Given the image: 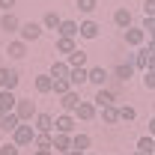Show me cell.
<instances>
[{
    "label": "cell",
    "instance_id": "6da1fadb",
    "mask_svg": "<svg viewBox=\"0 0 155 155\" xmlns=\"http://www.w3.org/2000/svg\"><path fill=\"white\" fill-rule=\"evenodd\" d=\"M33 140H36V125L33 122H21L12 131V143L15 146H33Z\"/></svg>",
    "mask_w": 155,
    "mask_h": 155
},
{
    "label": "cell",
    "instance_id": "7a4b0ae2",
    "mask_svg": "<svg viewBox=\"0 0 155 155\" xmlns=\"http://www.w3.org/2000/svg\"><path fill=\"white\" fill-rule=\"evenodd\" d=\"M15 114H18V119L21 122H33L36 119V101H30V98H18L15 101Z\"/></svg>",
    "mask_w": 155,
    "mask_h": 155
},
{
    "label": "cell",
    "instance_id": "3957f363",
    "mask_svg": "<svg viewBox=\"0 0 155 155\" xmlns=\"http://www.w3.org/2000/svg\"><path fill=\"white\" fill-rule=\"evenodd\" d=\"M75 125H78L75 114H60V116H54V131H57V134H75Z\"/></svg>",
    "mask_w": 155,
    "mask_h": 155
},
{
    "label": "cell",
    "instance_id": "277c9868",
    "mask_svg": "<svg viewBox=\"0 0 155 155\" xmlns=\"http://www.w3.org/2000/svg\"><path fill=\"white\" fill-rule=\"evenodd\" d=\"M42 30H45V27H42V21H24V24L18 27L21 39H24L27 45H30V42H36V39L42 36Z\"/></svg>",
    "mask_w": 155,
    "mask_h": 155
},
{
    "label": "cell",
    "instance_id": "5b68a950",
    "mask_svg": "<svg viewBox=\"0 0 155 155\" xmlns=\"http://www.w3.org/2000/svg\"><path fill=\"white\" fill-rule=\"evenodd\" d=\"M107 78H110V72H107L104 66H90V69H87V84H93L96 90L107 84Z\"/></svg>",
    "mask_w": 155,
    "mask_h": 155
},
{
    "label": "cell",
    "instance_id": "8992f818",
    "mask_svg": "<svg viewBox=\"0 0 155 155\" xmlns=\"http://www.w3.org/2000/svg\"><path fill=\"white\" fill-rule=\"evenodd\" d=\"M122 36H125V45H131V48H143L146 45V33L140 30V27H128V30H122Z\"/></svg>",
    "mask_w": 155,
    "mask_h": 155
},
{
    "label": "cell",
    "instance_id": "52a82bcc",
    "mask_svg": "<svg viewBox=\"0 0 155 155\" xmlns=\"http://www.w3.org/2000/svg\"><path fill=\"white\" fill-rule=\"evenodd\" d=\"M78 104H81V93H78V90H69V93L60 96V107H63V114H75Z\"/></svg>",
    "mask_w": 155,
    "mask_h": 155
},
{
    "label": "cell",
    "instance_id": "ba28073f",
    "mask_svg": "<svg viewBox=\"0 0 155 155\" xmlns=\"http://www.w3.org/2000/svg\"><path fill=\"white\" fill-rule=\"evenodd\" d=\"M98 116V107L93 104V101H84L81 98V104L75 107V119H84V122H90V119H96Z\"/></svg>",
    "mask_w": 155,
    "mask_h": 155
},
{
    "label": "cell",
    "instance_id": "9c48e42d",
    "mask_svg": "<svg viewBox=\"0 0 155 155\" xmlns=\"http://www.w3.org/2000/svg\"><path fill=\"white\" fill-rule=\"evenodd\" d=\"M98 21H93V18H84L81 24H78V36L81 39H98Z\"/></svg>",
    "mask_w": 155,
    "mask_h": 155
},
{
    "label": "cell",
    "instance_id": "30bf717a",
    "mask_svg": "<svg viewBox=\"0 0 155 155\" xmlns=\"http://www.w3.org/2000/svg\"><path fill=\"white\" fill-rule=\"evenodd\" d=\"M93 104H96L98 110H101V107H107V104H116V93H114V90H107V87H98Z\"/></svg>",
    "mask_w": 155,
    "mask_h": 155
},
{
    "label": "cell",
    "instance_id": "8fae6325",
    "mask_svg": "<svg viewBox=\"0 0 155 155\" xmlns=\"http://www.w3.org/2000/svg\"><path fill=\"white\" fill-rule=\"evenodd\" d=\"M15 101H18L15 90H0V116L12 114V110H15Z\"/></svg>",
    "mask_w": 155,
    "mask_h": 155
},
{
    "label": "cell",
    "instance_id": "7c38bea8",
    "mask_svg": "<svg viewBox=\"0 0 155 155\" xmlns=\"http://www.w3.org/2000/svg\"><path fill=\"white\" fill-rule=\"evenodd\" d=\"M15 87H18V72L0 66V90H15Z\"/></svg>",
    "mask_w": 155,
    "mask_h": 155
},
{
    "label": "cell",
    "instance_id": "4fadbf2b",
    "mask_svg": "<svg viewBox=\"0 0 155 155\" xmlns=\"http://www.w3.org/2000/svg\"><path fill=\"white\" fill-rule=\"evenodd\" d=\"M114 24L119 27V30H128L131 24H134V15H131V9H125V6H119L114 12Z\"/></svg>",
    "mask_w": 155,
    "mask_h": 155
},
{
    "label": "cell",
    "instance_id": "5bb4252c",
    "mask_svg": "<svg viewBox=\"0 0 155 155\" xmlns=\"http://www.w3.org/2000/svg\"><path fill=\"white\" fill-rule=\"evenodd\" d=\"M18 27H21V21L15 12H3V18H0V30L3 33H18Z\"/></svg>",
    "mask_w": 155,
    "mask_h": 155
},
{
    "label": "cell",
    "instance_id": "9a60e30c",
    "mask_svg": "<svg viewBox=\"0 0 155 155\" xmlns=\"http://www.w3.org/2000/svg\"><path fill=\"white\" fill-rule=\"evenodd\" d=\"M6 54L12 60H21V57H27V42L24 39H12L9 45H6Z\"/></svg>",
    "mask_w": 155,
    "mask_h": 155
},
{
    "label": "cell",
    "instance_id": "2e32d148",
    "mask_svg": "<svg viewBox=\"0 0 155 155\" xmlns=\"http://www.w3.org/2000/svg\"><path fill=\"white\" fill-rule=\"evenodd\" d=\"M90 146H93V137L84 134V131H75L72 134V149H78V152H90Z\"/></svg>",
    "mask_w": 155,
    "mask_h": 155
},
{
    "label": "cell",
    "instance_id": "e0dca14e",
    "mask_svg": "<svg viewBox=\"0 0 155 155\" xmlns=\"http://www.w3.org/2000/svg\"><path fill=\"white\" fill-rule=\"evenodd\" d=\"M18 125H21V119H18L15 110H12V114H6V116H0V131H3V134H12Z\"/></svg>",
    "mask_w": 155,
    "mask_h": 155
},
{
    "label": "cell",
    "instance_id": "ac0fdd59",
    "mask_svg": "<svg viewBox=\"0 0 155 155\" xmlns=\"http://www.w3.org/2000/svg\"><path fill=\"white\" fill-rule=\"evenodd\" d=\"M101 122H104V125H116V122H122V119H119V104H107V107H101Z\"/></svg>",
    "mask_w": 155,
    "mask_h": 155
},
{
    "label": "cell",
    "instance_id": "d6986e66",
    "mask_svg": "<svg viewBox=\"0 0 155 155\" xmlns=\"http://www.w3.org/2000/svg\"><path fill=\"white\" fill-rule=\"evenodd\" d=\"M66 63H69V69H87V51L75 48V51L66 57Z\"/></svg>",
    "mask_w": 155,
    "mask_h": 155
},
{
    "label": "cell",
    "instance_id": "ffe728a7",
    "mask_svg": "<svg viewBox=\"0 0 155 155\" xmlns=\"http://www.w3.org/2000/svg\"><path fill=\"white\" fill-rule=\"evenodd\" d=\"M134 72H137V69L131 66V63H119V66L114 69V78L119 81V84H125L128 78H134Z\"/></svg>",
    "mask_w": 155,
    "mask_h": 155
},
{
    "label": "cell",
    "instance_id": "44dd1931",
    "mask_svg": "<svg viewBox=\"0 0 155 155\" xmlns=\"http://www.w3.org/2000/svg\"><path fill=\"white\" fill-rule=\"evenodd\" d=\"M33 125H36V131H54V116L51 114H36V119H33Z\"/></svg>",
    "mask_w": 155,
    "mask_h": 155
},
{
    "label": "cell",
    "instance_id": "7402d4cb",
    "mask_svg": "<svg viewBox=\"0 0 155 155\" xmlns=\"http://www.w3.org/2000/svg\"><path fill=\"white\" fill-rule=\"evenodd\" d=\"M33 146L36 149H54V131H36Z\"/></svg>",
    "mask_w": 155,
    "mask_h": 155
},
{
    "label": "cell",
    "instance_id": "603a6c76",
    "mask_svg": "<svg viewBox=\"0 0 155 155\" xmlns=\"http://www.w3.org/2000/svg\"><path fill=\"white\" fill-rule=\"evenodd\" d=\"M33 87H36V93L45 96V93H51V90H54V78H51V75H36Z\"/></svg>",
    "mask_w": 155,
    "mask_h": 155
},
{
    "label": "cell",
    "instance_id": "cb8c5ba5",
    "mask_svg": "<svg viewBox=\"0 0 155 155\" xmlns=\"http://www.w3.org/2000/svg\"><path fill=\"white\" fill-rule=\"evenodd\" d=\"M57 36L75 39V36H78V21H72V18H63V24H60V30H57Z\"/></svg>",
    "mask_w": 155,
    "mask_h": 155
},
{
    "label": "cell",
    "instance_id": "d4e9b609",
    "mask_svg": "<svg viewBox=\"0 0 155 155\" xmlns=\"http://www.w3.org/2000/svg\"><path fill=\"white\" fill-rule=\"evenodd\" d=\"M60 24H63V18H60L54 9H51V12H45V18H42V27H45V30H54V33H57Z\"/></svg>",
    "mask_w": 155,
    "mask_h": 155
},
{
    "label": "cell",
    "instance_id": "484cf974",
    "mask_svg": "<svg viewBox=\"0 0 155 155\" xmlns=\"http://www.w3.org/2000/svg\"><path fill=\"white\" fill-rule=\"evenodd\" d=\"M54 149L66 155L69 149H72V134H57V131H54Z\"/></svg>",
    "mask_w": 155,
    "mask_h": 155
},
{
    "label": "cell",
    "instance_id": "4316f807",
    "mask_svg": "<svg viewBox=\"0 0 155 155\" xmlns=\"http://www.w3.org/2000/svg\"><path fill=\"white\" fill-rule=\"evenodd\" d=\"M87 69H90V66H87ZM87 69H72V72H69V84H72L75 90L87 84Z\"/></svg>",
    "mask_w": 155,
    "mask_h": 155
},
{
    "label": "cell",
    "instance_id": "83f0119b",
    "mask_svg": "<svg viewBox=\"0 0 155 155\" xmlns=\"http://www.w3.org/2000/svg\"><path fill=\"white\" fill-rule=\"evenodd\" d=\"M75 48H78V45H75V39H66V36H57V54H66V57H69V54H72Z\"/></svg>",
    "mask_w": 155,
    "mask_h": 155
},
{
    "label": "cell",
    "instance_id": "f1b7e54d",
    "mask_svg": "<svg viewBox=\"0 0 155 155\" xmlns=\"http://www.w3.org/2000/svg\"><path fill=\"white\" fill-rule=\"evenodd\" d=\"M152 146H155L152 134H143L140 140H137V152H143V155H152Z\"/></svg>",
    "mask_w": 155,
    "mask_h": 155
},
{
    "label": "cell",
    "instance_id": "f546056e",
    "mask_svg": "<svg viewBox=\"0 0 155 155\" xmlns=\"http://www.w3.org/2000/svg\"><path fill=\"white\" fill-rule=\"evenodd\" d=\"M69 90H75L72 84H69V78H54V96H63V93H69Z\"/></svg>",
    "mask_w": 155,
    "mask_h": 155
},
{
    "label": "cell",
    "instance_id": "4dcf8cb0",
    "mask_svg": "<svg viewBox=\"0 0 155 155\" xmlns=\"http://www.w3.org/2000/svg\"><path fill=\"white\" fill-rule=\"evenodd\" d=\"M119 119H122V122H134V119H137V110L131 107V104H119Z\"/></svg>",
    "mask_w": 155,
    "mask_h": 155
},
{
    "label": "cell",
    "instance_id": "1f68e13d",
    "mask_svg": "<svg viewBox=\"0 0 155 155\" xmlns=\"http://www.w3.org/2000/svg\"><path fill=\"white\" fill-rule=\"evenodd\" d=\"M69 72H72V69H69V63H66V60L51 66V78H69Z\"/></svg>",
    "mask_w": 155,
    "mask_h": 155
},
{
    "label": "cell",
    "instance_id": "d6a6232c",
    "mask_svg": "<svg viewBox=\"0 0 155 155\" xmlns=\"http://www.w3.org/2000/svg\"><path fill=\"white\" fill-rule=\"evenodd\" d=\"M75 6H78V9H81V12H84V15H90V12H96L98 0H78Z\"/></svg>",
    "mask_w": 155,
    "mask_h": 155
},
{
    "label": "cell",
    "instance_id": "836d02e7",
    "mask_svg": "<svg viewBox=\"0 0 155 155\" xmlns=\"http://www.w3.org/2000/svg\"><path fill=\"white\" fill-rule=\"evenodd\" d=\"M140 30H143V33H146V39L152 36V33H155V15H146V21H143V24H140Z\"/></svg>",
    "mask_w": 155,
    "mask_h": 155
},
{
    "label": "cell",
    "instance_id": "e575fe53",
    "mask_svg": "<svg viewBox=\"0 0 155 155\" xmlns=\"http://www.w3.org/2000/svg\"><path fill=\"white\" fill-rule=\"evenodd\" d=\"M143 87L146 90H155V69H146L143 72Z\"/></svg>",
    "mask_w": 155,
    "mask_h": 155
},
{
    "label": "cell",
    "instance_id": "d590c367",
    "mask_svg": "<svg viewBox=\"0 0 155 155\" xmlns=\"http://www.w3.org/2000/svg\"><path fill=\"white\" fill-rule=\"evenodd\" d=\"M18 149H21V146H15V143L9 140V143H3V146H0V155H18Z\"/></svg>",
    "mask_w": 155,
    "mask_h": 155
},
{
    "label": "cell",
    "instance_id": "8d00e7d4",
    "mask_svg": "<svg viewBox=\"0 0 155 155\" xmlns=\"http://www.w3.org/2000/svg\"><path fill=\"white\" fill-rule=\"evenodd\" d=\"M143 12L146 15H155V0H143Z\"/></svg>",
    "mask_w": 155,
    "mask_h": 155
},
{
    "label": "cell",
    "instance_id": "74e56055",
    "mask_svg": "<svg viewBox=\"0 0 155 155\" xmlns=\"http://www.w3.org/2000/svg\"><path fill=\"white\" fill-rule=\"evenodd\" d=\"M0 9H3V12H12V9H15V0H0Z\"/></svg>",
    "mask_w": 155,
    "mask_h": 155
},
{
    "label": "cell",
    "instance_id": "f35d334b",
    "mask_svg": "<svg viewBox=\"0 0 155 155\" xmlns=\"http://www.w3.org/2000/svg\"><path fill=\"white\" fill-rule=\"evenodd\" d=\"M143 48H146V54H149V57H155V39H146V45H143Z\"/></svg>",
    "mask_w": 155,
    "mask_h": 155
},
{
    "label": "cell",
    "instance_id": "ab89813d",
    "mask_svg": "<svg viewBox=\"0 0 155 155\" xmlns=\"http://www.w3.org/2000/svg\"><path fill=\"white\" fill-rule=\"evenodd\" d=\"M33 155H54V149H36Z\"/></svg>",
    "mask_w": 155,
    "mask_h": 155
},
{
    "label": "cell",
    "instance_id": "60d3db41",
    "mask_svg": "<svg viewBox=\"0 0 155 155\" xmlns=\"http://www.w3.org/2000/svg\"><path fill=\"white\" fill-rule=\"evenodd\" d=\"M149 134L155 137V116H152V119H149Z\"/></svg>",
    "mask_w": 155,
    "mask_h": 155
},
{
    "label": "cell",
    "instance_id": "b9f144b4",
    "mask_svg": "<svg viewBox=\"0 0 155 155\" xmlns=\"http://www.w3.org/2000/svg\"><path fill=\"white\" fill-rule=\"evenodd\" d=\"M66 155H84V152H78V149H69V152H66Z\"/></svg>",
    "mask_w": 155,
    "mask_h": 155
},
{
    "label": "cell",
    "instance_id": "7bdbcfd3",
    "mask_svg": "<svg viewBox=\"0 0 155 155\" xmlns=\"http://www.w3.org/2000/svg\"><path fill=\"white\" fill-rule=\"evenodd\" d=\"M131 155H143V152H137V149H134V152H131Z\"/></svg>",
    "mask_w": 155,
    "mask_h": 155
},
{
    "label": "cell",
    "instance_id": "ee69618b",
    "mask_svg": "<svg viewBox=\"0 0 155 155\" xmlns=\"http://www.w3.org/2000/svg\"><path fill=\"white\" fill-rule=\"evenodd\" d=\"M84 155H93V152H84Z\"/></svg>",
    "mask_w": 155,
    "mask_h": 155
},
{
    "label": "cell",
    "instance_id": "f6af8a7d",
    "mask_svg": "<svg viewBox=\"0 0 155 155\" xmlns=\"http://www.w3.org/2000/svg\"><path fill=\"white\" fill-rule=\"evenodd\" d=\"M152 155H155V146H152Z\"/></svg>",
    "mask_w": 155,
    "mask_h": 155
}]
</instances>
